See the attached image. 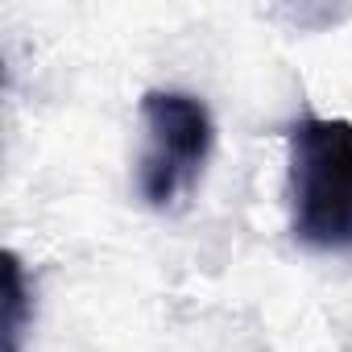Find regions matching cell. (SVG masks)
<instances>
[{"instance_id": "obj_1", "label": "cell", "mask_w": 352, "mask_h": 352, "mask_svg": "<svg viewBox=\"0 0 352 352\" xmlns=\"http://www.w3.org/2000/svg\"><path fill=\"white\" fill-rule=\"evenodd\" d=\"M290 145V232L315 253H352V120L302 116Z\"/></svg>"}, {"instance_id": "obj_2", "label": "cell", "mask_w": 352, "mask_h": 352, "mask_svg": "<svg viewBox=\"0 0 352 352\" xmlns=\"http://www.w3.org/2000/svg\"><path fill=\"white\" fill-rule=\"evenodd\" d=\"M137 112H141L137 195L145 208L170 212L195 191L216 145V120L199 96L170 87L145 91Z\"/></svg>"}, {"instance_id": "obj_3", "label": "cell", "mask_w": 352, "mask_h": 352, "mask_svg": "<svg viewBox=\"0 0 352 352\" xmlns=\"http://www.w3.org/2000/svg\"><path fill=\"white\" fill-rule=\"evenodd\" d=\"M25 323H30L25 270H21V257L9 249V253H5V352H21Z\"/></svg>"}]
</instances>
